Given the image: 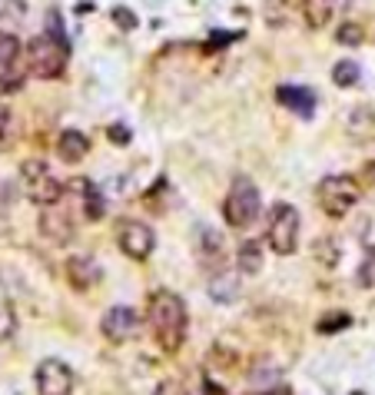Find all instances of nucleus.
<instances>
[{
    "instance_id": "f257e3e1",
    "label": "nucleus",
    "mask_w": 375,
    "mask_h": 395,
    "mask_svg": "<svg viewBox=\"0 0 375 395\" xmlns=\"http://www.w3.org/2000/svg\"><path fill=\"white\" fill-rule=\"evenodd\" d=\"M146 323H150L153 342L163 352H180V345L186 342V329H190V315H186V303L170 289H156L150 296V309H146Z\"/></svg>"
},
{
    "instance_id": "f03ea898",
    "label": "nucleus",
    "mask_w": 375,
    "mask_h": 395,
    "mask_svg": "<svg viewBox=\"0 0 375 395\" xmlns=\"http://www.w3.org/2000/svg\"><path fill=\"white\" fill-rule=\"evenodd\" d=\"M27 73L37 80H60L67 70V43L53 33H40L27 43Z\"/></svg>"
},
{
    "instance_id": "7ed1b4c3",
    "label": "nucleus",
    "mask_w": 375,
    "mask_h": 395,
    "mask_svg": "<svg viewBox=\"0 0 375 395\" xmlns=\"http://www.w3.org/2000/svg\"><path fill=\"white\" fill-rule=\"evenodd\" d=\"M259 210H263V200H259V190L249 176H236L233 186H229V196L223 203V216L233 229H249V226L259 220Z\"/></svg>"
},
{
    "instance_id": "20e7f679",
    "label": "nucleus",
    "mask_w": 375,
    "mask_h": 395,
    "mask_svg": "<svg viewBox=\"0 0 375 395\" xmlns=\"http://www.w3.org/2000/svg\"><path fill=\"white\" fill-rule=\"evenodd\" d=\"M21 186L27 200L37 206H53L63 200V183L53 176V170L43 160H27L21 166Z\"/></svg>"
},
{
    "instance_id": "39448f33",
    "label": "nucleus",
    "mask_w": 375,
    "mask_h": 395,
    "mask_svg": "<svg viewBox=\"0 0 375 395\" xmlns=\"http://www.w3.org/2000/svg\"><path fill=\"white\" fill-rule=\"evenodd\" d=\"M266 239H269V249L276 256H293L299 246V210L289 203H276L269 213Z\"/></svg>"
},
{
    "instance_id": "423d86ee",
    "label": "nucleus",
    "mask_w": 375,
    "mask_h": 395,
    "mask_svg": "<svg viewBox=\"0 0 375 395\" xmlns=\"http://www.w3.org/2000/svg\"><path fill=\"white\" fill-rule=\"evenodd\" d=\"M359 200H362V186L352 176H325L319 183V206L335 220L349 213Z\"/></svg>"
},
{
    "instance_id": "0eeeda50",
    "label": "nucleus",
    "mask_w": 375,
    "mask_h": 395,
    "mask_svg": "<svg viewBox=\"0 0 375 395\" xmlns=\"http://www.w3.org/2000/svg\"><path fill=\"white\" fill-rule=\"evenodd\" d=\"M116 246H120V253L133 263H143V259H150V253L156 249V236L146 223L140 220H123L116 226Z\"/></svg>"
},
{
    "instance_id": "6e6552de",
    "label": "nucleus",
    "mask_w": 375,
    "mask_h": 395,
    "mask_svg": "<svg viewBox=\"0 0 375 395\" xmlns=\"http://www.w3.org/2000/svg\"><path fill=\"white\" fill-rule=\"evenodd\" d=\"M33 382H37V395H73V369L63 359H43L37 365V375H33Z\"/></svg>"
},
{
    "instance_id": "1a4fd4ad",
    "label": "nucleus",
    "mask_w": 375,
    "mask_h": 395,
    "mask_svg": "<svg viewBox=\"0 0 375 395\" xmlns=\"http://www.w3.org/2000/svg\"><path fill=\"white\" fill-rule=\"evenodd\" d=\"M100 332L103 339H110V342H130V339H136V332H140V315H136V309H130V305H113V309H107L100 319Z\"/></svg>"
},
{
    "instance_id": "9d476101",
    "label": "nucleus",
    "mask_w": 375,
    "mask_h": 395,
    "mask_svg": "<svg viewBox=\"0 0 375 395\" xmlns=\"http://www.w3.org/2000/svg\"><path fill=\"white\" fill-rule=\"evenodd\" d=\"M226 239L223 233H216V229H200V243H196V259L203 269H213V273H223L226 266Z\"/></svg>"
},
{
    "instance_id": "9b49d317",
    "label": "nucleus",
    "mask_w": 375,
    "mask_h": 395,
    "mask_svg": "<svg viewBox=\"0 0 375 395\" xmlns=\"http://www.w3.org/2000/svg\"><path fill=\"white\" fill-rule=\"evenodd\" d=\"M100 276H103V269L93 256L80 253V256H70V259H67V279H70V286L80 289V293L93 289V286L100 283Z\"/></svg>"
},
{
    "instance_id": "f8f14e48",
    "label": "nucleus",
    "mask_w": 375,
    "mask_h": 395,
    "mask_svg": "<svg viewBox=\"0 0 375 395\" xmlns=\"http://www.w3.org/2000/svg\"><path fill=\"white\" fill-rule=\"evenodd\" d=\"M40 233L50 239V243L63 246L67 239L73 236V223H70V213L63 210L60 203H53V206H43V213H40Z\"/></svg>"
},
{
    "instance_id": "ddd939ff",
    "label": "nucleus",
    "mask_w": 375,
    "mask_h": 395,
    "mask_svg": "<svg viewBox=\"0 0 375 395\" xmlns=\"http://www.w3.org/2000/svg\"><path fill=\"white\" fill-rule=\"evenodd\" d=\"M276 97H279L283 107H289L293 113H299L303 120H309L312 110H315V93L309 90V87H279Z\"/></svg>"
},
{
    "instance_id": "4468645a",
    "label": "nucleus",
    "mask_w": 375,
    "mask_h": 395,
    "mask_svg": "<svg viewBox=\"0 0 375 395\" xmlns=\"http://www.w3.org/2000/svg\"><path fill=\"white\" fill-rule=\"evenodd\" d=\"M87 153H90V140L80 130H63L57 136V156L63 163H80Z\"/></svg>"
},
{
    "instance_id": "2eb2a0df",
    "label": "nucleus",
    "mask_w": 375,
    "mask_h": 395,
    "mask_svg": "<svg viewBox=\"0 0 375 395\" xmlns=\"http://www.w3.org/2000/svg\"><path fill=\"white\" fill-rule=\"evenodd\" d=\"M236 266H239L243 276H259V269H263V243H259V239L239 243V249H236Z\"/></svg>"
},
{
    "instance_id": "dca6fc26",
    "label": "nucleus",
    "mask_w": 375,
    "mask_h": 395,
    "mask_svg": "<svg viewBox=\"0 0 375 395\" xmlns=\"http://www.w3.org/2000/svg\"><path fill=\"white\" fill-rule=\"evenodd\" d=\"M349 133H352L355 140H372L375 136V110L372 107H355L349 113V120H345Z\"/></svg>"
},
{
    "instance_id": "f3484780",
    "label": "nucleus",
    "mask_w": 375,
    "mask_h": 395,
    "mask_svg": "<svg viewBox=\"0 0 375 395\" xmlns=\"http://www.w3.org/2000/svg\"><path fill=\"white\" fill-rule=\"evenodd\" d=\"M335 4L339 0H303V13H305V21H309V27H325V23L332 21V13H335Z\"/></svg>"
},
{
    "instance_id": "a211bd4d",
    "label": "nucleus",
    "mask_w": 375,
    "mask_h": 395,
    "mask_svg": "<svg viewBox=\"0 0 375 395\" xmlns=\"http://www.w3.org/2000/svg\"><path fill=\"white\" fill-rule=\"evenodd\" d=\"M21 40H17V33L11 31H0V70H13V63L21 57Z\"/></svg>"
},
{
    "instance_id": "6ab92c4d",
    "label": "nucleus",
    "mask_w": 375,
    "mask_h": 395,
    "mask_svg": "<svg viewBox=\"0 0 375 395\" xmlns=\"http://www.w3.org/2000/svg\"><path fill=\"white\" fill-rule=\"evenodd\" d=\"M359 77H362V70H359V63H355V60H339V63H335V70H332L335 87H355Z\"/></svg>"
},
{
    "instance_id": "aec40b11",
    "label": "nucleus",
    "mask_w": 375,
    "mask_h": 395,
    "mask_svg": "<svg viewBox=\"0 0 375 395\" xmlns=\"http://www.w3.org/2000/svg\"><path fill=\"white\" fill-rule=\"evenodd\" d=\"M359 286L362 289H375V246H369L359 266Z\"/></svg>"
},
{
    "instance_id": "412c9836",
    "label": "nucleus",
    "mask_w": 375,
    "mask_h": 395,
    "mask_svg": "<svg viewBox=\"0 0 375 395\" xmlns=\"http://www.w3.org/2000/svg\"><path fill=\"white\" fill-rule=\"evenodd\" d=\"M349 323H352V319H349V313H329V315H322V319L315 323V329L329 335V332H339V329H345Z\"/></svg>"
},
{
    "instance_id": "4be33fe9",
    "label": "nucleus",
    "mask_w": 375,
    "mask_h": 395,
    "mask_svg": "<svg viewBox=\"0 0 375 395\" xmlns=\"http://www.w3.org/2000/svg\"><path fill=\"white\" fill-rule=\"evenodd\" d=\"M17 332V315H13L11 303H0V342H7Z\"/></svg>"
},
{
    "instance_id": "5701e85b",
    "label": "nucleus",
    "mask_w": 375,
    "mask_h": 395,
    "mask_svg": "<svg viewBox=\"0 0 375 395\" xmlns=\"http://www.w3.org/2000/svg\"><path fill=\"white\" fill-rule=\"evenodd\" d=\"M23 0H0V21H21Z\"/></svg>"
},
{
    "instance_id": "b1692460",
    "label": "nucleus",
    "mask_w": 375,
    "mask_h": 395,
    "mask_svg": "<svg viewBox=\"0 0 375 395\" xmlns=\"http://www.w3.org/2000/svg\"><path fill=\"white\" fill-rule=\"evenodd\" d=\"M153 395H190V389L180 382V379H163L160 385H156V392Z\"/></svg>"
},
{
    "instance_id": "393cba45",
    "label": "nucleus",
    "mask_w": 375,
    "mask_h": 395,
    "mask_svg": "<svg viewBox=\"0 0 375 395\" xmlns=\"http://www.w3.org/2000/svg\"><path fill=\"white\" fill-rule=\"evenodd\" d=\"M113 21L120 23L123 31H133L136 27V13H130L126 7H113Z\"/></svg>"
},
{
    "instance_id": "a878e982",
    "label": "nucleus",
    "mask_w": 375,
    "mask_h": 395,
    "mask_svg": "<svg viewBox=\"0 0 375 395\" xmlns=\"http://www.w3.org/2000/svg\"><path fill=\"white\" fill-rule=\"evenodd\" d=\"M332 246H335V239H319V243H315V256H322V259H325L329 266H332L335 259H339Z\"/></svg>"
},
{
    "instance_id": "bb28decb",
    "label": "nucleus",
    "mask_w": 375,
    "mask_h": 395,
    "mask_svg": "<svg viewBox=\"0 0 375 395\" xmlns=\"http://www.w3.org/2000/svg\"><path fill=\"white\" fill-rule=\"evenodd\" d=\"M339 40H342V43H359V40H362V33H359V27H342V31H339Z\"/></svg>"
},
{
    "instance_id": "cd10ccee",
    "label": "nucleus",
    "mask_w": 375,
    "mask_h": 395,
    "mask_svg": "<svg viewBox=\"0 0 375 395\" xmlns=\"http://www.w3.org/2000/svg\"><path fill=\"white\" fill-rule=\"evenodd\" d=\"M7 130H11V113L0 110V146H7Z\"/></svg>"
},
{
    "instance_id": "c85d7f7f",
    "label": "nucleus",
    "mask_w": 375,
    "mask_h": 395,
    "mask_svg": "<svg viewBox=\"0 0 375 395\" xmlns=\"http://www.w3.org/2000/svg\"><path fill=\"white\" fill-rule=\"evenodd\" d=\"M110 136H113V140H116V143H120V146H123V143H126V140H130V133L123 130V126H110Z\"/></svg>"
},
{
    "instance_id": "c756f323",
    "label": "nucleus",
    "mask_w": 375,
    "mask_h": 395,
    "mask_svg": "<svg viewBox=\"0 0 375 395\" xmlns=\"http://www.w3.org/2000/svg\"><path fill=\"white\" fill-rule=\"evenodd\" d=\"M246 395H293L286 385H276V389H266V392H246Z\"/></svg>"
}]
</instances>
